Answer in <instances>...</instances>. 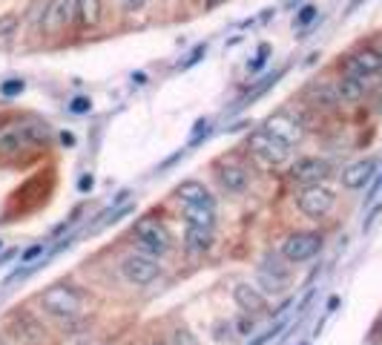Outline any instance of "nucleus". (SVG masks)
I'll return each instance as SVG.
<instances>
[{"label": "nucleus", "instance_id": "f257e3e1", "mask_svg": "<svg viewBox=\"0 0 382 345\" xmlns=\"http://www.w3.org/2000/svg\"><path fill=\"white\" fill-rule=\"evenodd\" d=\"M132 236H136L138 247L144 254L149 256H164L170 251V245H173V239H170L167 233V227L158 222V219H152V216H144L136 222V227H132Z\"/></svg>", "mask_w": 382, "mask_h": 345}, {"label": "nucleus", "instance_id": "f03ea898", "mask_svg": "<svg viewBox=\"0 0 382 345\" xmlns=\"http://www.w3.org/2000/svg\"><path fill=\"white\" fill-rule=\"evenodd\" d=\"M41 305L52 317L72 319L81 314V294L72 285H52L41 294Z\"/></svg>", "mask_w": 382, "mask_h": 345}, {"label": "nucleus", "instance_id": "7ed1b4c3", "mask_svg": "<svg viewBox=\"0 0 382 345\" xmlns=\"http://www.w3.org/2000/svg\"><path fill=\"white\" fill-rule=\"evenodd\" d=\"M247 150L253 152V156H259L264 164H284L291 159V147L284 144L282 139H276L271 130H256L247 136Z\"/></svg>", "mask_w": 382, "mask_h": 345}, {"label": "nucleus", "instance_id": "20e7f679", "mask_svg": "<svg viewBox=\"0 0 382 345\" xmlns=\"http://www.w3.org/2000/svg\"><path fill=\"white\" fill-rule=\"evenodd\" d=\"M322 251V236L313 233V230H296L288 239L282 242V259L291 265H302L313 259Z\"/></svg>", "mask_w": 382, "mask_h": 345}, {"label": "nucleus", "instance_id": "39448f33", "mask_svg": "<svg viewBox=\"0 0 382 345\" xmlns=\"http://www.w3.org/2000/svg\"><path fill=\"white\" fill-rule=\"evenodd\" d=\"M158 259L156 256H149V254H129V256H124L121 259V274H124V279L129 282V285H136V288H144V285H149V282H156V276H158Z\"/></svg>", "mask_w": 382, "mask_h": 345}, {"label": "nucleus", "instance_id": "423d86ee", "mask_svg": "<svg viewBox=\"0 0 382 345\" xmlns=\"http://www.w3.org/2000/svg\"><path fill=\"white\" fill-rule=\"evenodd\" d=\"M334 202H336L334 190L322 187V184H308L299 193L296 207H299V213H304L308 219H322V216H328L334 210Z\"/></svg>", "mask_w": 382, "mask_h": 345}, {"label": "nucleus", "instance_id": "0eeeda50", "mask_svg": "<svg viewBox=\"0 0 382 345\" xmlns=\"http://www.w3.org/2000/svg\"><path fill=\"white\" fill-rule=\"evenodd\" d=\"M72 17H75V0H49L41 17V29L46 35H58L72 24Z\"/></svg>", "mask_w": 382, "mask_h": 345}, {"label": "nucleus", "instance_id": "6e6552de", "mask_svg": "<svg viewBox=\"0 0 382 345\" xmlns=\"http://www.w3.org/2000/svg\"><path fill=\"white\" fill-rule=\"evenodd\" d=\"M328 176H331V164L325 161V159H319V156H302L291 167V179L299 182V184H304V187H308V184H319L322 179H328Z\"/></svg>", "mask_w": 382, "mask_h": 345}, {"label": "nucleus", "instance_id": "1a4fd4ad", "mask_svg": "<svg viewBox=\"0 0 382 345\" xmlns=\"http://www.w3.org/2000/svg\"><path fill=\"white\" fill-rule=\"evenodd\" d=\"M264 130H271L273 136L282 139L288 147H293V144H299V141L304 139V127H302V121L293 118V115H288V112H273L271 118L264 121Z\"/></svg>", "mask_w": 382, "mask_h": 345}, {"label": "nucleus", "instance_id": "9d476101", "mask_svg": "<svg viewBox=\"0 0 382 345\" xmlns=\"http://www.w3.org/2000/svg\"><path fill=\"white\" fill-rule=\"evenodd\" d=\"M233 302L242 308V314H262L267 308V294H262L259 285H251V282H236L233 288Z\"/></svg>", "mask_w": 382, "mask_h": 345}, {"label": "nucleus", "instance_id": "9b49d317", "mask_svg": "<svg viewBox=\"0 0 382 345\" xmlns=\"http://www.w3.org/2000/svg\"><path fill=\"white\" fill-rule=\"evenodd\" d=\"M374 172H376V161H374V159L354 161L351 167L342 170V187H348V190H359V187H365V184L374 179Z\"/></svg>", "mask_w": 382, "mask_h": 345}, {"label": "nucleus", "instance_id": "f8f14e48", "mask_svg": "<svg viewBox=\"0 0 382 345\" xmlns=\"http://www.w3.org/2000/svg\"><path fill=\"white\" fill-rule=\"evenodd\" d=\"M176 196L184 207L190 204H196V207H216L213 196H210V190L201 184V182H181L179 190H176Z\"/></svg>", "mask_w": 382, "mask_h": 345}, {"label": "nucleus", "instance_id": "ddd939ff", "mask_svg": "<svg viewBox=\"0 0 382 345\" xmlns=\"http://www.w3.org/2000/svg\"><path fill=\"white\" fill-rule=\"evenodd\" d=\"M308 95L313 98L316 107H328V109H334V107L342 104L336 81H325V78H322V81H313V84L308 87Z\"/></svg>", "mask_w": 382, "mask_h": 345}, {"label": "nucleus", "instance_id": "4468645a", "mask_svg": "<svg viewBox=\"0 0 382 345\" xmlns=\"http://www.w3.org/2000/svg\"><path fill=\"white\" fill-rule=\"evenodd\" d=\"M24 144H29L24 124H3L0 127V156H15V152H21Z\"/></svg>", "mask_w": 382, "mask_h": 345}, {"label": "nucleus", "instance_id": "2eb2a0df", "mask_svg": "<svg viewBox=\"0 0 382 345\" xmlns=\"http://www.w3.org/2000/svg\"><path fill=\"white\" fill-rule=\"evenodd\" d=\"M101 0H75V17H78V24L84 29H95L101 24Z\"/></svg>", "mask_w": 382, "mask_h": 345}, {"label": "nucleus", "instance_id": "dca6fc26", "mask_svg": "<svg viewBox=\"0 0 382 345\" xmlns=\"http://www.w3.org/2000/svg\"><path fill=\"white\" fill-rule=\"evenodd\" d=\"M184 245H187V251H190V254H204V251H210V245H213V227H196V224H187Z\"/></svg>", "mask_w": 382, "mask_h": 345}, {"label": "nucleus", "instance_id": "f3484780", "mask_svg": "<svg viewBox=\"0 0 382 345\" xmlns=\"http://www.w3.org/2000/svg\"><path fill=\"white\" fill-rule=\"evenodd\" d=\"M339 87V98L342 104H356L365 98V92H368V81H359V78H348V75H342V78L336 81Z\"/></svg>", "mask_w": 382, "mask_h": 345}, {"label": "nucleus", "instance_id": "a211bd4d", "mask_svg": "<svg viewBox=\"0 0 382 345\" xmlns=\"http://www.w3.org/2000/svg\"><path fill=\"white\" fill-rule=\"evenodd\" d=\"M219 182H221V187L227 190V193H244V187H247V170L239 167V164L221 167Z\"/></svg>", "mask_w": 382, "mask_h": 345}, {"label": "nucleus", "instance_id": "6ab92c4d", "mask_svg": "<svg viewBox=\"0 0 382 345\" xmlns=\"http://www.w3.org/2000/svg\"><path fill=\"white\" fill-rule=\"evenodd\" d=\"M256 285L262 288V294L267 297H279L284 288H288V279L273 274V271H267V267H259V274H256Z\"/></svg>", "mask_w": 382, "mask_h": 345}, {"label": "nucleus", "instance_id": "aec40b11", "mask_svg": "<svg viewBox=\"0 0 382 345\" xmlns=\"http://www.w3.org/2000/svg\"><path fill=\"white\" fill-rule=\"evenodd\" d=\"M184 216H187V224H196V227H213V207H196V204H190L184 207Z\"/></svg>", "mask_w": 382, "mask_h": 345}, {"label": "nucleus", "instance_id": "412c9836", "mask_svg": "<svg viewBox=\"0 0 382 345\" xmlns=\"http://www.w3.org/2000/svg\"><path fill=\"white\" fill-rule=\"evenodd\" d=\"M24 132H26V141L29 144H46L52 139V127L46 121H32V124H24Z\"/></svg>", "mask_w": 382, "mask_h": 345}, {"label": "nucleus", "instance_id": "4be33fe9", "mask_svg": "<svg viewBox=\"0 0 382 345\" xmlns=\"http://www.w3.org/2000/svg\"><path fill=\"white\" fill-rule=\"evenodd\" d=\"M17 26H21V15H17V12H3V15H0V37H3V41L17 32Z\"/></svg>", "mask_w": 382, "mask_h": 345}, {"label": "nucleus", "instance_id": "5701e85b", "mask_svg": "<svg viewBox=\"0 0 382 345\" xmlns=\"http://www.w3.org/2000/svg\"><path fill=\"white\" fill-rule=\"evenodd\" d=\"M316 15H319V9H316L313 3L302 6V9H299V15L293 17V29H304V26H311V24L316 21Z\"/></svg>", "mask_w": 382, "mask_h": 345}, {"label": "nucleus", "instance_id": "b1692460", "mask_svg": "<svg viewBox=\"0 0 382 345\" xmlns=\"http://www.w3.org/2000/svg\"><path fill=\"white\" fill-rule=\"evenodd\" d=\"M284 328H288V319H282V317H279V322L273 325V328H267L264 334H259L256 339H251L247 345H267L271 339H276V337H279V331H284Z\"/></svg>", "mask_w": 382, "mask_h": 345}, {"label": "nucleus", "instance_id": "393cba45", "mask_svg": "<svg viewBox=\"0 0 382 345\" xmlns=\"http://www.w3.org/2000/svg\"><path fill=\"white\" fill-rule=\"evenodd\" d=\"M267 57H271V44H262V46H259V52L253 55V61H247V72L256 75V72L267 64Z\"/></svg>", "mask_w": 382, "mask_h": 345}, {"label": "nucleus", "instance_id": "a878e982", "mask_svg": "<svg viewBox=\"0 0 382 345\" xmlns=\"http://www.w3.org/2000/svg\"><path fill=\"white\" fill-rule=\"evenodd\" d=\"M66 109L72 115H87V112H92V98L89 95H75V98L66 104Z\"/></svg>", "mask_w": 382, "mask_h": 345}, {"label": "nucleus", "instance_id": "bb28decb", "mask_svg": "<svg viewBox=\"0 0 382 345\" xmlns=\"http://www.w3.org/2000/svg\"><path fill=\"white\" fill-rule=\"evenodd\" d=\"M24 89H26L24 78H9V81L0 84V95H3V98H15V95H21Z\"/></svg>", "mask_w": 382, "mask_h": 345}, {"label": "nucleus", "instance_id": "cd10ccee", "mask_svg": "<svg viewBox=\"0 0 382 345\" xmlns=\"http://www.w3.org/2000/svg\"><path fill=\"white\" fill-rule=\"evenodd\" d=\"M204 55H207V44H199V46H193V52H190V55L184 57V61H181L176 69H190V67H196V64L201 61Z\"/></svg>", "mask_w": 382, "mask_h": 345}, {"label": "nucleus", "instance_id": "c85d7f7f", "mask_svg": "<svg viewBox=\"0 0 382 345\" xmlns=\"http://www.w3.org/2000/svg\"><path fill=\"white\" fill-rule=\"evenodd\" d=\"M207 136H210V121H207V118L196 121V127H193V139H190V147H196V144H201V141H204Z\"/></svg>", "mask_w": 382, "mask_h": 345}, {"label": "nucleus", "instance_id": "c756f323", "mask_svg": "<svg viewBox=\"0 0 382 345\" xmlns=\"http://www.w3.org/2000/svg\"><path fill=\"white\" fill-rule=\"evenodd\" d=\"M233 322H224V319H219L216 322V328H213V337L219 339V342H224V339H233Z\"/></svg>", "mask_w": 382, "mask_h": 345}, {"label": "nucleus", "instance_id": "7c9ffc66", "mask_svg": "<svg viewBox=\"0 0 382 345\" xmlns=\"http://www.w3.org/2000/svg\"><path fill=\"white\" fill-rule=\"evenodd\" d=\"M44 247H46V242H35L32 247H26V251L21 254V265H32L37 256L44 254Z\"/></svg>", "mask_w": 382, "mask_h": 345}, {"label": "nucleus", "instance_id": "2f4dec72", "mask_svg": "<svg viewBox=\"0 0 382 345\" xmlns=\"http://www.w3.org/2000/svg\"><path fill=\"white\" fill-rule=\"evenodd\" d=\"M262 267H267V271H273V274H279V276L288 279V267L282 265L279 256H264V265H262Z\"/></svg>", "mask_w": 382, "mask_h": 345}, {"label": "nucleus", "instance_id": "473e14b6", "mask_svg": "<svg viewBox=\"0 0 382 345\" xmlns=\"http://www.w3.org/2000/svg\"><path fill=\"white\" fill-rule=\"evenodd\" d=\"M233 328H236V334H242V337H244V334H251V331H253V317H251V314H244V317L233 325Z\"/></svg>", "mask_w": 382, "mask_h": 345}, {"label": "nucleus", "instance_id": "72a5a7b5", "mask_svg": "<svg viewBox=\"0 0 382 345\" xmlns=\"http://www.w3.org/2000/svg\"><path fill=\"white\" fill-rule=\"evenodd\" d=\"M92 187H95V179L89 176V172H87V176H81V179H78V193H89Z\"/></svg>", "mask_w": 382, "mask_h": 345}, {"label": "nucleus", "instance_id": "f704fd0d", "mask_svg": "<svg viewBox=\"0 0 382 345\" xmlns=\"http://www.w3.org/2000/svg\"><path fill=\"white\" fill-rule=\"evenodd\" d=\"M147 3V0H121V6L127 9V12H136V9H141Z\"/></svg>", "mask_w": 382, "mask_h": 345}, {"label": "nucleus", "instance_id": "c9c22d12", "mask_svg": "<svg viewBox=\"0 0 382 345\" xmlns=\"http://www.w3.org/2000/svg\"><path fill=\"white\" fill-rule=\"evenodd\" d=\"M58 141H61L64 147H75V136H72L69 130H64V132H61V136H58Z\"/></svg>", "mask_w": 382, "mask_h": 345}, {"label": "nucleus", "instance_id": "e433bc0d", "mask_svg": "<svg viewBox=\"0 0 382 345\" xmlns=\"http://www.w3.org/2000/svg\"><path fill=\"white\" fill-rule=\"evenodd\" d=\"M132 84H136V87H144V84H147V75H144V72H132Z\"/></svg>", "mask_w": 382, "mask_h": 345}, {"label": "nucleus", "instance_id": "4c0bfd02", "mask_svg": "<svg viewBox=\"0 0 382 345\" xmlns=\"http://www.w3.org/2000/svg\"><path fill=\"white\" fill-rule=\"evenodd\" d=\"M362 3H365V0H351V3H348V9H345V15H354V12H356Z\"/></svg>", "mask_w": 382, "mask_h": 345}, {"label": "nucleus", "instance_id": "58836bf2", "mask_svg": "<svg viewBox=\"0 0 382 345\" xmlns=\"http://www.w3.org/2000/svg\"><path fill=\"white\" fill-rule=\"evenodd\" d=\"M204 3H207V9H216V6L224 3V0H204Z\"/></svg>", "mask_w": 382, "mask_h": 345}, {"label": "nucleus", "instance_id": "ea45409f", "mask_svg": "<svg viewBox=\"0 0 382 345\" xmlns=\"http://www.w3.org/2000/svg\"><path fill=\"white\" fill-rule=\"evenodd\" d=\"M15 256V251H6V254H0V265H3V262H9Z\"/></svg>", "mask_w": 382, "mask_h": 345}, {"label": "nucleus", "instance_id": "a19ab883", "mask_svg": "<svg viewBox=\"0 0 382 345\" xmlns=\"http://www.w3.org/2000/svg\"><path fill=\"white\" fill-rule=\"evenodd\" d=\"M376 109H379V115H382V98H379V104H376Z\"/></svg>", "mask_w": 382, "mask_h": 345}, {"label": "nucleus", "instance_id": "79ce46f5", "mask_svg": "<svg viewBox=\"0 0 382 345\" xmlns=\"http://www.w3.org/2000/svg\"><path fill=\"white\" fill-rule=\"evenodd\" d=\"M284 3H288V6H291V3H296V0H284Z\"/></svg>", "mask_w": 382, "mask_h": 345}, {"label": "nucleus", "instance_id": "37998d69", "mask_svg": "<svg viewBox=\"0 0 382 345\" xmlns=\"http://www.w3.org/2000/svg\"><path fill=\"white\" fill-rule=\"evenodd\" d=\"M299 345H311V342H299Z\"/></svg>", "mask_w": 382, "mask_h": 345}, {"label": "nucleus", "instance_id": "c03bdc74", "mask_svg": "<svg viewBox=\"0 0 382 345\" xmlns=\"http://www.w3.org/2000/svg\"><path fill=\"white\" fill-rule=\"evenodd\" d=\"M156 345H167V342H156Z\"/></svg>", "mask_w": 382, "mask_h": 345}, {"label": "nucleus", "instance_id": "a18cd8bd", "mask_svg": "<svg viewBox=\"0 0 382 345\" xmlns=\"http://www.w3.org/2000/svg\"><path fill=\"white\" fill-rule=\"evenodd\" d=\"M0 247H3V242H0Z\"/></svg>", "mask_w": 382, "mask_h": 345}, {"label": "nucleus", "instance_id": "49530a36", "mask_svg": "<svg viewBox=\"0 0 382 345\" xmlns=\"http://www.w3.org/2000/svg\"><path fill=\"white\" fill-rule=\"evenodd\" d=\"M0 345H3V342H0Z\"/></svg>", "mask_w": 382, "mask_h": 345}]
</instances>
